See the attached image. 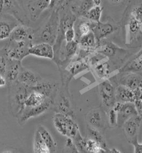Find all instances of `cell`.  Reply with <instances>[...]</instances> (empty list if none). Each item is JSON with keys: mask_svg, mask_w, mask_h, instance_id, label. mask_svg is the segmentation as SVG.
Wrapping results in <instances>:
<instances>
[{"mask_svg": "<svg viewBox=\"0 0 142 153\" xmlns=\"http://www.w3.org/2000/svg\"><path fill=\"white\" fill-rule=\"evenodd\" d=\"M123 22L126 30L127 42L132 45L137 41L142 27V2H134L129 6Z\"/></svg>", "mask_w": 142, "mask_h": 153, "instance_id": "obj_1", "label": "cell"}, {"mask_svg": "<svg viewBox=\"0 0 142 153\" xmlns=\"http://www.w3.org/2000/svg\"><path fill=\"white\" fill-rule=\"evenodd\" d=\"M59 22V10L54 9L43 26L38 30H34L32 44L45 42L54 46L58 34Z\"/></svg>", "mask_w": 142, "mask_h": 153, "instance_id": "obj_2", "label": "cell"}, {"mask_svg": "<svg viewBox=\"0 0 142 153\" xmlns=\"http://www.w3.org/2000/svg\"><path fill=\"white\" fill-rule=\"evenodd\" d=\"M31 86L19 82L9 85L8 105L12 115L18 118L26 107V100L31 93Z\"/></svg>", "mask_w": 142, "mask_h": 153, "instance_id": "obj_3", "label": "cell"}, {"mask_svg": "<svg viewBox=\"0 0 142 153\" xmlns=\"http://www.w3.org/2000/svg\"><path fill=\"white\" fill-rule=\"evenodd\" d=\"M59 10L60 22L59 31L56 41L53 46L54 50V58L53 61L57 65L60 62V53L62 47V43L65 41V33L71 27H74L77 16L71 11L70 4L62 8L57 9Z\"/></svg>", "mask_w": 142, "mask_h": 153, "instance_id": "obj_4", "label": "cell"}, {"mask_svg": "<svg viewBox=\"0 0 142 153\" xmlns=\"http://www.w3.org/2000/svg\"><path fill=\"white\" fill-rule=\"evenodd\" d=\"M1 14L10 15L17 19L21 24L29 23V12L26 9L23 0H0Z\"/></svg>", "mask_w": 142, "mask_h": 153, "instance_id": "obj_5", "label": "cell"}, {"mask_svg": "<svg viewBox=\"0 0 142 153\" xmlns=\"http://www.w3.org/2000/svg\"><path fill=\"white\" fill-rule=\"evenodd\" d=\"M53 122L57 131L66 137L73 138L79 131L74 119L67 114L57 112L53 116Z\"/></svg>", "mask_w": 142, "mask_h": 153, "instance_id": "obj_6", "label": "cell"}, {"mask_svg": "<svg viewBox=\"0 0 142 153\" xmlns=\"http://www.w3.org/2000/svg\"><path fill=\"white\" fill-rule=\"evenodd\" d=\"M54 100L50 98H47L46 100L40 105L34 107H25L18 119V123L22 126L28 120L39 116L40 114L48 111L53 104Z\"/></svg>", "mask_w": 142, "mask_h": 153, "instance_id": "obj_7", "label": "cell"}, {"mask_svg": "<svg viewBox=\"0 0 142 153\" xmlns=\"http://www.w3.org/2000/svg\"><path fill=\"white\" fill-rule=\"evenodd\" d=\"M99 93L102 103L108 110L113 107L116 100V88L109 80H105L99 85Z\"/></svg>", "mask_w": 142, "mask_h": 153, "instance_id": "obj_8", "label": "cell"}, {"mask_svg": "<svg viewBox=\"0 0 142 153\" xmlns=\"http://www.w3.org/2000/svg\"><path fill=\"white\" fill-rule=\"evenodd\" d=\"M113 108L118 114V126L119 127H122L126 121L138 114L134 102L122 103L117 102Z\"/></svg>", "mask_w": 142, "mask_h": 153, "instance_id": "obj_9", "label": "cell"}, {"mask_svg": "<svg viewBox=\"0 0 142 153\" xmlns=\"http://www.w3.org/2000/svg\"><path fill=\"white\" fill-rule=\"evenodd\" d=\"M119 28V24L113 20L105 22L96 23L92 31L93 32L97 42L99 44L107 36L113 34Z\"/></svg>", "mask_w": 142, "mask_h": 153, "instance_id": "obj_10", "label": "cell"}, {"mask_svg": "<svg viewBox=\"0 0 142 153\" xmlns=\"http://www.w3.org/2000/svg\"><path fill=\"white\" fill-rule=\"evenodd\" d=\"M62 47L63 48L60 50V59L62 56L63 58L60 60V62L57 65L59 69H62L65 66H67L79 50V43L76 40L69 42H66L65 45Z\"/></svg>", "mask_w": 142, "mask_h": 153, "instance_id": "obj_11", "label": "cell"}, {"mask_svg": "<svg viewBox=\"0 0 142 153\" xmlns=\"http://www.w3.org/2000/svg\"><path fill=\"white\" fill-rule=\"evenodd\" d=\"M34 34V30L33 29L28 27L26 25L20 24L13 30L8 39L14 42H32Z\"/></svg>", "mask_w": 142, "mask_h": 153, "instance_id": "obj_12", "label": "cell"}, {"mask_svg": "<svg viewBox=\"0 0 142 153\" xmlns=\"http://www.w3.org/2000/svg\"><path fill=\"white\" fill-rule=\"evenodd\" d=\"M21 24L17 19L10 15L1 14L0 20V39L5 41L9 39L11 33L18 25Z\"/></svg>", "mask_w": 142, "mask_h": 153, "instance_id": "obj_13", "label": "cell"}, {"mask_svg": "<svg viewBox=\"0 0 142 153\" xmlns=\"http://www.w3.org/2000/svg\"><path fill=\"white\" fill-rule=\"evenodd\" d=\"M29 55L53 60L54 58V50L53 45L45 42L32 44L29 50Z\"/></svg>", "mask_w": 142, "mask_h": 153, "instance_id": "obj_14", "label": "cell"}, {"mask_svg": "<svg viewBox=\"0 0 142 153\" xmlns=\"http://www.w3.org/2000/svg\"><path fill=\"white\" fill-rule=\"evenodd\" d=\"M141 120L142 117L137 114L129 119L123 124L122 127L125 136L129 143L134 139L137 138Z\"/></svg>", "mask_w": 142, "mask_h": 153, "instance_id": "obj_15", "label": "cell"}, {"mask_svg": "<svg viewBox=\"0 0 142 153\" xmlns=\"http://www.w3.org/2000/svg\"><path fill=\"white\" fill-rule=\"evenodd\" d=\"M51 0H29L27 3L30 20L37 21L42 12L49 8Z\"/></svg>", "mask_w": 142, "mask_h": 153, "instance_id": "obj_16", "label": "cell"}, {"mask_svg": "<svg viewBox=\"0 0 142 153\" xmlns=\"http://www.w3.org/2000/svg\"><path fill=\"white\" fill-rule=\"evenodd\" d=\"M96 24V22L90 21L85 17H77L74 25V28L76 33L75 40L77 42L82 36L92 31Z\"/></svg>", "mask_w": 142, "mask_h": 153, "instance_id": "obj_17", "label": "cell"}, {"mask_svg": "<svg viewBox=\"0 0 142 153\" xmlns=\"http://www.w3.org/2000/svg\"><path fill=\"white\" fill-rule=\"evenodd\" d=\"M77 42L79 43V49L89 54L95 52L98 46L96 37L92 31L82 36Z\"/></svg>", "mask_w": 142, "mask_h": 153, "instance_id": "obj_18", "label": "cell"}, {"mask_svg": "<svg viewBox=\"0 0 142 153\" xmlns=\"http://www.w3.org/2000/svg\"><path fill=\"white\" fill-rule=\"evenodd\" d=\"M102 54L106 57L111 59L115 57L118 55L125 54L126 50L119 48L112 42H101L99 44L96 52Z\"/></svg>", "mask_w": 142, "mask_h": 153, "instance_id": "obj_19", "label": "cell"}, {"mask_svg": "<svg viewBox=\"0 0 142 153\" xmlns=\"http://www.w3.org/2000/svg\"><path fill=\"white\" fill-rule=\"evenodd\" d=\"M93 6V0H73L70 3V7L77 17H84Z\"/></svg>", "mask_w": 142, "mask_h": 153, "instance_id": "obj_20", "label": "cell"}, {"mask_svg": "<svg viewBox=\"0 0 142 153\" xmlns=\"http://www.w3.org/2000/svg\"><path fill=\"white\" fill-rule=\"evenodd\" d=\"M57 84L48 81L41 80L33 86H31V90L40 93L54 100V95L57 91Z\"/></svg>", "mask_w": 142, "mask_h": 153, "instance_id": "obj_21", "label": "cell"}, {"mask_svg": "<svg viewBox=\"0 0 142 153\" xmlns=\"http://www.w3.org/2000/svg\"><path fill=\"white\" fill-rule=\"evenodd\" d=\"M7 68L4 76L9 85L18 81L21 68V61L7 58Z\"/></svg>", "mask_w": 142, "mask_h": 153, "instance_id": "obj_22", "label": "cell"}, {"mask_svg": "<svg viewBox=\"0 0 142 153\" xmlns=\"http://www.w3.org/2000/svg\"><path fill=\"white\" fill-rule=\"evenodd\" d=\"M120 85H124L133 91L137 90L142 85V76L131 72L123 75L120 79Z\"/></svg>", "mask_w": 142, "mask_h": 153, "instance_id": "obj_23", "label": "cell"}, {"mask_svg": "<svg viewBox=\"0 0 142 153\" xmlns=\"http://www.w3.org/2000/svg\"><path fill=\"white\" fill-rule=\"evenodd\" d=\"M42 80L41 76L34 71L21 67L18 78V82L28 85L33 86Z\"/></svg>", "mask_w": 142, "mask_h": 153, "instance_id": "obj_24", "label": "cell"}, {"mask_svg": "<svg viewBox=\"0 0 142 153\" xmlns=\"http://www.w3.org/2000/svg\"><path fill=\"white\" fill-rule=\"evenodd\" d=\"M116 100L122 103L135 102L137 100L135 91L124 85H119L116 88Z\"/></svg>", "mask_w": 142, "mask_h": 153, "instance_id": "obj_25", "label": "cell"}, {"mask_svg": "<svg viewBox=\"0 0 142 153\" xmlns=\"http://www.w3.org/2000/svg\"><path fill=\"white\" fill-rule=\"evenodd\" d=\"M87 120L89 125L98 129H101L104 127V113L100 109H94L90 111L87 116Z\"/></svg>", "mask_w": 142, "mask_h": 153, "instance_id": "obj_26", "label": "cell"}, {"mask_svg": "<svg viewBox=\"0 0 142 153\" xmlns=\"http://www.w3.org/2000/svg\"><path fill=\"white\" fill-rule=\"evenodd\" d=\"M90 64L88 56L84 58H78L76 61L70 65L69 74L70 79L74 75L80 73L81 72L88 69Z\"/></svg>", "mask_w": 142, "mask_h": 153, "instance_id": "obj_27", "label": "cell"}, {"mask_svg": "<svg viewBox=\"0 0 142 153\" xmlns=\"http://www.w3.org/2000/svg\"><path fill=\"white\" fill-rule=\"evenodd\" d=\"M56 109L59 113L67 114L74 119V114L71 108V104L69 98L65 94H61L59 102L57 104Z\"/></svg>", "mask_w": 142, "mask_h": 153, "instance_id": "obj_28", "label": "cell"}, {"mask_svg": "<svg viewBox=\"0 0 142 153\" xmlns=\"http://www.w3.org/2000/svg\"><path fill=\"white\" fill-rule=\"evenodd\" d=\"M37 130L40 132L42 138L47 145L50 152H54L57 148V144L49 131L42 125H38Z\"/></svg>", "mask_w": 142, "mask_h": 153, "instance_id": "obj_29", "label": "cell"}, {"mask_svg": "<svg viewBox=\"0 0 142 153\" xmlns=\"http://www.w3.org/2000/svg\"><path fill=\"white\" fill-rule=\"evenodd\" d=\"M87 138L95 140L102 148L106 149L107 152H109V149H108L106 140L102 134L99 131V129H96L95 127L90 126H88L87 129Z\"/></svg>", "mask_w": 142, "mask_h": 153, "instance_id": "obj_30", "label": "cell"}, {"mask_svg": "<svg viewBox=\"0 0 142 153\" xmlns=\"http://www.w3.org/2000/svg\"><path fill=\"white\" fill-rule=\"evenodd\" d=\"M46 99L47 97L43 94L31 90L26 100V107H34L40 105L46 100Z\"/></svg>", "mask_w": 142, "mask_h": 153, "instance_id": "obj_31", "label": "cell"}, {"mask_svg": "<svg viewBox=\"0 0 142 153\" xmlns=\"http://www.w3.org/2000/svg\"><path fill=\"white\" fill-rule=\"evenodd\" d=\"M34 152L35 153H49V149L42 138L40 132L37 130L35 131L34 138Z\"/></svg>", "mask_w": 142, "mask_h": 153, "instance_id": "obj_32", "label": "cell"}, {"mask_svg": "<svg viewBox=\"0 0 142 153\" xmlns=\"http://www.w3.org/2000/svg\"><path fill=\"white\" fill-rule=\"evenodd\" d=\"M100 62L101 61L93 65L95 66L94 70L96 74L100 79H104L107 77L111 72L110 66L108 61L103 62Z\"/></svg>", "mask_w": 142, "mask_h": 153, "instance_id": "obj_33", "label": "cell"}, {"mask_svg": "<svg viewBox=\"0 0 142 153\" xmlns=\"http://www.w3.org/2000/svg\"><path fill=\"white\" fill-rule=\"evenodd\" d=\"M103 7L101 6H95L91 9H90L85 16L83 17L93 22L98 23L100 22Z\"/></svg>", "mask_w": 142, "mask_h": 153, "instance_id": "obj_34", "label": "cell"}, {"mask_svg": "<svg viewBox=\"0 0 142 153\" xmlns=\"http://www.w3.org/2000/svg\"><path fill=\"white\" fill-rule=\"evenodd\" d=\"M73 139L79 152H87L86 149L87 138H83L79 131L77 133L76 136L73 138Z\"/></svg>", "mask_w": 142, "mask_h": 153, "instance_id": "obj_35", "label": "cell"}, {"mask_svg": "<svg viewBox=\"0 0 142 153\" xmlns=\"http://www.w3.org/2000/svg\"><path fill=\"white\" fill-rule=\"evenodd\" d=\"M86 149L87 152H107V151L102 148L95 140L87 138Z\"/></svg>", "mask_w": 142, "mask_h": 153, "instance_id": "obj_36", "label": "cell"}, {"mask_svg": "<svg viewBox=\"0 0 142 153\" xmlns=\"http://www.w3.org/2000/svg\"><path fill=\"white\" fill-rule=\"evenodd\" d=\"M107 120L110 127L114 128L118 126V114L113 108L109 109L107 112Z\"/></svg>", "mask_w": 142, "mask_h": 153, "instance_id": "obj_37", "label": "cell"}, {"mask_svg": "<svg viewBox=\"0 0 142 153\" xmlns=\"http://www.w3.org/2000/svg\"><path fill=\"white\" fill-rule=\"evenodd\" d=\"M7 58L3 53L0 56V75L4 76L7 68Z\"/></svg>", "mask_w": 142, "mask_h": 153, "instance_id": "obj_38", "label": "cell"}, {"mask_svg": "<svg viewBox=\"0 0 142 153\" xmlns=\"http://www.w3.org/2000/svg\"><path fill=\"white\" fill-rule=\"evenodd\" d=\"M76 33L74 27H71L67 29L65 33V41L67 42H71L75 40Z\"/></svg>", "mask_w": 142, "mask_h": 153, "instance_id": "obj_39", "label": "cell"}, {"mask_svg": "<svg viewBox=\"0 0 142 153\" xmlns=\"http://www.w3.org/2000/svg\"><path fill=\"white\" fill-rule=\"evenodd\" d=\"M65 147L70 149V151H72V152H79L76 148V146L72 138L67 137L65 143Z\"/></svg>", "mask_w": 142, "mask_h": 153, "instance_id": "obj_40", "label": "cell"}, {"mask_svg": "<svg viewBox=\"0 0 142 153\" xmlns=\"http://www.w3.org/2000/svg\"><path fill=\"white\" fill-rule=\"evenodd\" d=\"M134 147L135 153H142V143H139L138 142V138H135L130 142Z\"/></svg>", "mask_w": 142, "mask_h": 153, "instance_id": "obj_41", "label": "cell"}, {"mask_svg": "<svg viewBox=\"0 0 142 153\" xmlns=\"http://www.w3.org/2000/svg\"><path fill=\"white\" fill-rule=\"evenodd\" d=\"M134 104H135L138 114L141 117H142V100L137 99L135 101Z\"/></svg>", "mask_w": 142, "mask_h": 153, "instance_id": "obj_42", "label": "cell"}, {"mask_svg": "<svg viewBox=\"0 0 142 153\" xmlns=\"http://www.w3.org/2000/svg\"><path fill=\"white\" fill-rule=\"evenodd\" d=\"M7 81L5 76L0 75V86L1 87L4 86L7 84Z\"/></svg>", "mask_w": 142, "mask_h": 153, "instance_id": "obj_43", "label": "cell"}, {"mask_svg": "<svg viewBox=\"0 0 142 153\" xmlns=\"http://www.w3.org/2000/svg\"><path fill=\"white\" fill-rule=\"evenodd\" d=\"M95 6H101L102 0H93Z\"/></svg>", "mask_w": 142, "mask_h": 153, "instance_id": "obj_44", "label": "cell"}, {"mask_svg": "<svg viewBox=\"0 0 142 153\" xmlns=\"http://www.w3.org/2000/svg\"><path fill=\"white\" fill-rule=\"evenodd\" d=\"M109 1L113 4H118L121 3L123 0H109Z\"/></svg>", "mask_w": 142, "mask_h": 153, "instance_id": "obj_45", "label": "cell"}, {"mask_svg": "<svg viewBox=\"0 0 142 153\" xmlns=\"http://www.w3.org/2000/svg\"><path fill=\"white\" fill-rule=\"evenodd\" d=\"M109 152H121L120 151L118 150V149H116L115 148H113L111 149H109Z\"/></svg>", "mask_w": 142, "mask_h": 153, "instance_id": "obj_46", "label": "cell"}, {"mask_svg": "<svg viewBox=\"0 0 142 153\" xmlns=\"http://www.w3.org/2000/svg\"><path fill=\"white\" fill-rule=\"evenodd\" d=\"M68 1H69V3H71V1H73V0H68Z\"/></svg>", "mask_w": 142, "mask_h": 153, "instance_id": "obj_47", "label": "cell"}]
</instances>
